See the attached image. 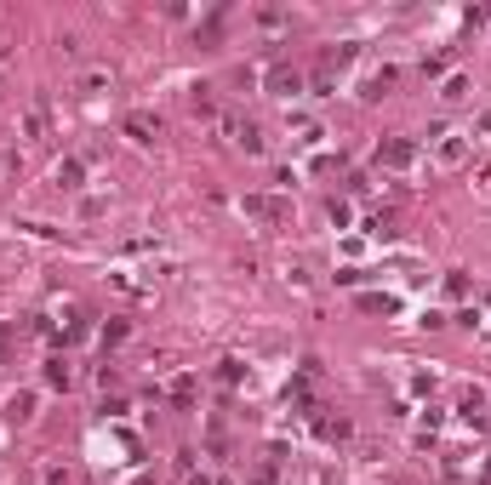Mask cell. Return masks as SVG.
<instances>
[{
	"mask_svg": "<svg viewBox=\"0 0 491 485\" xmlns=\"http://www.w3.org/2000/svg\"><path fill=\"white\" fill-rule=\"evenodd\" d=\"M223 131H229V138H235V143H240L246 154H257V149H263V143H257V126H251V120H223Z\"/></svg>",
	"mask_w": 491,
	"mask_h": 485,
	"instance_id": "cell-1",
	"label": "cell"
},
{
	"mask_svg": "<svg viewBox=\"0 0 491 485\" xmlns=\"http://www.w3.org/2000/svg\"><path fill=\"white\" fill-rule=\"evenodd\" d=\"M246 211L251 217H269V223H286V200H269V194H251Z\"/></svg>",
	"mask_w": 491,
	"mask_h": 485,
	"instance_id": "cell-2",
	"label": "cell"
},
{
	"mask_svg": "<svg viewBox=\"0 0 491 485\" xmlns=\"http://www.w3.org/2000/svg\"><path fill=\"white\" fill-rule=\"evenodd\" d=\"M126 138H138V143L160 138V120H149V114H126Z\"/></svg>",
	"mask_w": 491,
	"mask_h": 485,
	"instance_id": "cell-3",
	"label": "cell"
},
{
	"mask_svg": "<svg viewBox=\"0 0 491 485\" xmlns=\"http://www.w3.org/2000/svg\"><path fill=\"white\" fill-rule=\"evenodd\" d=\"M269 86H275V92H297V86H303V80H297V69H286V63H275V69H269Z\"/></svg>",
	"mask_w": 491,
	"mask_h": 485,
	"instance_id": "cell-4",
	"label": "cell"
},
{
	"mask_svg": "<svg viewBox=\"0 0 491 485\" xmlns=\"http://www.w3.org/2000/svg\"><path fill=\"white\" fill-rule=\"evenodd\" d=\"M377 160H388V166H406V160H412V143H383V149H377Z\"/></svg>",
	"mask_w": 491,
	"mask_h": 485,
	"instance_id": "cell-5",
	"label": "cell"
},
{
	"mask_svg": "<svg viewBox=\"0 0 491 485\" xmlns=\"http://www.w3.org/2000/svg\"><path fill=\"white\" fill-rule=\"evenodd\" d=\"M58 183H63V189H80V160H63V166H58Z\"/></svg>",
	"mask_w": 491,
	"mask_h": 485,
	"instance_id": "cell-6",
	"label": "cell"
},
{
	"mask_svg": "<svg viewBox=\"0 0 491 485\" xmlns=\"http://www.w3.org/2000/svg\"><path fill=\"white\" fill-rule=\"evenodd\" d=\"M23 131H29V138H40V131H46V109H40V103L29 109V120H23Z\"/></svg>",
	"mask_w": 491,
	"mask_h": 485,
	"instance_id": "cell-7",
	"label": "cell"
},
{
	"mask_svg": "<svg viewBox=\"0 0 491 485\" xmlns=\"http://www.w3.org/2000/svg\"><path fill=\"white\" fill-rule=\"evenodd\" d=\"M463 92H469V80H463V74H452V80H445V92H440V98H445V103H457Z\"/></svg>",
	"mask_w": 491,
	"mask_h": 485,
	"instance_id": "cell-8",
	"label": "cell"
},
{
	"mask_svg": "<svg viewBox=\"0 0 491 485\" xmlns=\"http://www.w3.org/2000/svg\"><path fill=\"white\" fill-rule=\"evenodd\" d=\"M46 377H52L58 388H69V366H63V360H52V366H46Z\"/></svg>",
	"mask_w": 491,
	"mask_h": 485,
	"instance_id": "cell-9",
	"label": "cell"
}]
</instances>
